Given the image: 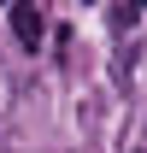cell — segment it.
Masks as SVG:
<instances>
[{
    "label": "cell",
    "mask_w": 147,
    "mask_h": 153,
    "mask_svg": "<svg viewBox=\"0 0 147 153\" xmlns=\"http://www.w3.org/2000/svg\"><path fill=\"white\" fill-rule=\"evenodd\" d=\"M12 36H18L24 47H30V53L41 47L47 24H41V6H36V0H12Z\"/></svg>",
    "instance_id": "1"
},
{
    "label": "cell",
    "mask_w": 147,
    "mask_h": 153,
    "mask_svg": "<svg viewBox=\"0 0 147 153\" xmlns=\"http://www.w3.org/2000/svg\"><path fill=\"white\" fill-rule=\"evenodd\" d=\"M129 12H147V0H135V6H129Z\"/></svg>",
    "instance_id": "2"
}]
</instances>
